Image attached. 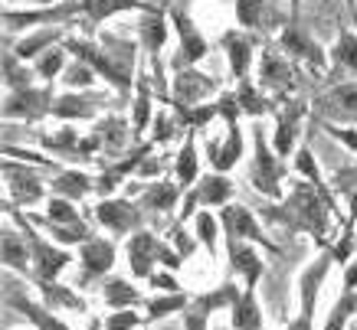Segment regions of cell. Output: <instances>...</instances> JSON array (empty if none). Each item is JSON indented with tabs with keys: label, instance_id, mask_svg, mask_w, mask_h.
<instances>
[{
	"label": "cell",
	"instance_id": "obj_1",
	"mask_svg": "<svg viewBox=\"0 0 357 330\" xmlns=\"http://www.w3.org/2000/svg\"><path fill=\"white\" fill-rule=\"evenodd\" d=\"M321 196L325 193H314L312 187H298V190L292 193V200L282 206L275 216H289V219H295L298 226H305V229H312L314 235L325 233V203H321Z\"/></svg>",
	"mask_w": 357,
	"mask_h": 330
},
{
	"label": "cell",
	"instance_id": "obj_2",
	"mask_svg": "<svg viewBox=\"0 0 357 330\" xmlns=\"http://www.w3.org/2000/svg\"><path fill=\"white\" fill-rule=\"evenodd\" d=\"M154 258H164V262L177 265V258H174L167 249H161V245L154 242L148 233L135 235V242H131V268H135V275H148V272H151V262H154Z\"/></svg>",
	"mask_w": 357,
	"mask_h": 330
},
{
	"label": "cell",
	"instance_id": "obj_3",
	"mask_svg": "<svg viewBox=\"0 0 357 330\" xmlns=\"http://www.w3.org/2000/svg\"><path fill=\"white\" fill-rule=\"evenodd\" d=\"M252 183H256L262 193H269V196L279 193V171H275L269 150H266L262 131H256V171H252Z\"/></svg>",
	"mask_w": 357,
	"mask_h": 330
},
{
	"label": "cell",
	"instance_id": "obj_4",
	"mask_svg": "<svg viewBox=\"0 0 357 330\" xmlns=\"http://www.w3.org/2000/svg\"><path fill=\"white\" fill-rule=\"evenodd\" d=\"M321 108L331 118H354L357 121V86H337L331 95L321 98Z\"/></svg>",
	"mask_w": 357,
	"mask_h": 330
},
{
	"label": "cell",
	"instance_id": "obj_5",
	"mask_svg": "<svg viewBox=\"0 0 357 330\" xmlns=\"http://www.w3.org/2000/svg\"><path fill=\"white\" fill-rule=\"evenodd\" d=\"M3 177H7V183H10V193L20 203H30V200H36V196H40V183H36V177H33L26 167H20V164H7Z\"/></svg>",
	"mask_w": 357,
	"mask_h": 330
},
{
	"label": "cell",
	"instance_id": "obj_6",
	"mask_svg": "<svg viewBox=\"0 0 357 330\" xmlns=\"http://www.w3.org/2000/svg\"><path fill=\"white\" fill-rule=\"evenodd\" d=\"M223 226L229 229L233 239H256V242H262L259 226H256V219H252L249 210H243V206H229L227 213H223Z\"/></svg>",
	"mask_w": 357,
	"mask_h": 330
},
{
	"label": "cell",
	"instance_id": "obj_7",
	"mask_svg": "<svg viewBox=\"0 0 357 330\" xmlns=\"http://www.w3.org/2000/svg\"><path fill=\"white\" fill-rule=\"evenodd\" d=\"M233 294H236L233 288H223V291H217V294H206V298L194 301V311H190V317H187V330H204L206 317H210V311H213V308H223V304H227Z\"/></svg>",
	"mask_w": 357,
	"mask_h": 330
},
{
	"label": "cell",
	"instance_id": "obj_8",
	"mask_svg": "<svg viewBox=\"0 0 357 330\" xmlns=\"http://www.w3.org/2000/svg\"><path fill=\"white\" fill-rule=\"evenodd\" d=\"M82 262H86V275L96 278L102 275V272H109V265L115 262V252H112L109 242H89L86 249H82Z\"/></svg>",
	"mask_w": 357,
	"mask_h": 330
},
{
	"label": "cell",
	"instance_id": "obj_9",
	"mask_svg": "<svg viewBox=\"0 0 357 330\" xmlns=\"http://www.w3.org/2000/svg\"><path fill=\"white\" fill-rule=\"evenodd\" d=\"M76 7L86 10L92 20H105V17H112L119 10H138L141 3L138 0H79ZM141 10H148V7H141Z\"/></svg>",
	"mask_w": 357,
	"mask_h": 330
},
{
	"label": "cell",
	"instance_id": "obj_10",
	"mask_svg": "<svg viewBox=\"0 0 357 330\" xmlns=\"http://www.w3.org/2000/svg\"><path fill=\"white\" fill-rule=\"evenodd\" d=\"M302 111H305V108L298 105V102H292V105H289L285 111H282L279 134H275V148H279V154H289V150H292L295 128H298V121H302Z\"/></svg>",
	"mask_w": 357,
	"mask_h": 330
},
{
	"label": "cell",
	"instance_id": "obj_11",
	"mask_svg": "<svg viewBox=\"0 0 357 330\" xmlns=\"http://www.w3.org/2000/svg\"><path fill=\"white\" fill-rule=\"evenodd\" d=\"M98 216H102V223L112 226L115 233H125L135 226V210H131L128 203H102L98 206Z\"/></svg>",
	"mask_w": 357,
	"mask_h": 330
},
{
	"label": "cell",
	"instance_id": "obj_12",
	"mask_svg": "<svg viewBox=\"0 0 357 330\" xmlns=\"http://www.w3.org/2000/svg\"><path fill=\"white\" fill-rule=\"evenodd\" d=\"M33 256H36V262H40V265H36V272H40L43 278H53L56 272L69 262V256H66V252H56V249H50V245H43V242H33Z\"/></svg>",
	"mask_w": 357,
	"mask_h": 330
},
{
	"label": "cell",
	"instance_id": "obj_13",
	"mask_svg": "<svg viewBox=\"0 0 357 330\" xmlns=\"http://www.w3.org/2000/svg\"><path fill=\"white\" fill-rule=\"evenodd\" d=\"M229 256H233V265H236V272H243V275L249 278V285H256V278H259L262 265L256 262V256H252V249L233 239V245H229Z\"/></svg>",
	"mask_w": 357,
	"mask_h": 330
},
{
	"label": "cell",
	"instance_id": "obj_14",
	"mask_svg": "<svg viewBox=\"0 0 357 330\" xmlns=\"http://www.w3.org/2000/svg\"><path fill=\"white\" fill-rule=\"evenodd\" d=\"M233 324H236L239 330H259V308H256L252 294H239V298H236Z\"/></svg>",
	"mask_w": 357,
	"mask_h": 330
},
{
	"label": "cell",
	"instance_id": "obj_15",
	"mask_svg": "<svg viewBox=\"0 0 357 330\" xmlns=\"http://www.w3.org/2000/svg\"><path fill=\"white\" fill-rule=\"evenodd\" d=\"M174 23H177V30H181V40H184V53L190 56V59H200V56L206 53L204 40H200V33L190 26V20H187L184 13H174Z\"/></svg>",
	"mask_w": 357,
	"mask_h": 330
},
{
	"label": "cell",
	"instance_id": "obj_16",
	"mask_svg": "<svg viewBox=\"0 0 357 330\" xmlns=\"http://www.w3.org/2000/svg\"><path fill=\"white\" fill-rule=\"evenodd\" d=\"M206 79H200V75H194V72H184L177 82H174V88H177V98L181 102H200V98L206 95Z\"/></svg>",
	"mask_w": 357,
	"mask_h": 330
},
{
	"label": "cell",
	"instance_id": "obj_17",
	"mask_svg": "<svg viewBox=\"0 0 357 330\" xmlns=\"http://www.w3.org/2000/svg\"><path fill=\"white\" fill-rule=\"evenodd\" d=\"M285 46H289L292 53H298L302 59H308L312 65H321V63H325V56H321V49H318L314 43H308V40L302 36V33L285 30Z\"/></svg>",
	"mask_w": 357,
	"mask_h": 330
},
{
	"label": "cell",
	"instance_id": "obj_18",
	"mask_svg": "<svg viewBox=\"0 0 357 330\" xmlns=\"http://www.w3.org/2000/svg\"><path fill=\"white\" fill-rule=\"evenodd\" d=\"M325 268H328V258L314 262V268L308 275L302 278V294H305V320L312 317V304H314V291H318V281L325 278Z\"/></svg>",
	"mask_w": 357,
	"mask_h": 330
},
{
	"label": "cell",
	"instance_id": "obj_19",
	"mask_svg": "<svg viewBox=\"0 0 357 330\" xmlns=\"http://www.w3.org/2000/svg\"><path fill=\"white\" fill-rule=\"evenodd\" d=\"M262 79L266 82H272V86H289V79H292V69L282 63L279 56H272V53H266V59H262Z\"/></svg>",
	"mask_w": 357,
	"mask_h": 330
},
{
	"label": "cell",
	"instance_id": "obj_20",
	"mask_svg": "<svg viewBox=\"0 0 357 330\" xmlns=\"http://www.w3.org/2000/svg\"><path fill=\"white\" fill-rule=\"evenodd\" d=\"M141 36H144V43L151 46V49H161V43H164V20H161V13L148 10L144 17H141Z\"/></svg>",
	"mask_w": 357,
	"mask_h": 330
},
{
	"label": "cell",
	"instance_id": "obj_21",
	"mask_svg": "<svg viewBox=\"0 0 357 330\" xmlns=\"http://www.w3.org/2000/svg\"><path fill=\"white\" fill-rule=\"evenodd\" d=\"M229 196V183L220 180V177H210V180H204V187H200V193H194L190 196V206H194V200H204V203H223Z\"/></svg>",
	"mask_w": 357,
	"mask_h": 330
},
{
	"label": "cell",
	"instance_id": "obj_22",
	"mask_svg": "<svg viewBox=\"0 0 357 330\" xmlns=\"http://www.w3.org/2000/svg\"><path fill=\"white\" fill-rule=\"evenodd\" d=\"M36 105H40V95H36L33 88H20V92L3 105V111H7V115H33Z\"/></svg>",
	"mask_w": 357,
	"mask_h": 330
},
{
	"label": "cell",
	"instance_id": "obj_23",
	"mask_svg": "<svg viewBox=\"0 0 357 330\" xmlns=\"http://www.w3.org/2000/svg\"><path fill=\"white\" fill-rule=\"evenodd\" d=\"M105 301H109L112 308H125V304H135L138 294H135L125 281H109V285H105Z\"/></svg>",
	"mask_w": 357,
	"mask_h": 330
},
{
	"label": "cell",
	"instance_id": "obj_24",
	"mask_svg": "<svg viewBox=\"0 0 357 330\" xmlns=\"http://www.w3.org/2000/svg\"><path fill=\"white\" fill-rule=\"evenodd\" d=\"M56 190L66 193V196H82V193H89V180L82 173H63L56 180Z\"/></svg>",
	"mask_w": 357,
	"mask_h": 330
},
{
	"label": "cell",
	"instance_id": "obj_25",
	"mask_svg": "<svg viewBox=\"0 0 357 330\" xmlns=\"http://www.w3.org/2000/svg\"><path fill=\"white\" fill-rule=\"evenodd\" d=\"M227 46H229V59H233V72L243 75V72H246V59H249V46H246V40L227 36Z\"/></svg>",
	"mask_w": 357,
	"mask_h": 330
},
{
	"label": "cell",
	"instance_id": "obj_26",
	"mask_svg": "<svg viewBox=\"0 0 357 330\" xmlns=\"http://www.w3.org/2000/svg\"><path fill=\"white\" fill-rule=\"evenodd\" d=\"M177 173H181V183H190L197 177V150H194V144H184L181 160H177Z\"/></svg>",
	"mask_w": 357,
	"mask_h": 330
},
{
	"label": "cell",
	"instance_id": "obj_27",
	"mask_svg": "<svg viewBox=\"0 0 357 330\" xmlns=\"http://www.w3.org/2000/svg\"><path fill=\"white\" fill-rule=\"evenodd\" d=\"M239 157V131L233 128L229 131V141H227V150L220 154V150H213V160H217L220 171H227V167H233V160Z\"/></svg>",
	"mask_w": 357,
	"mask_h": 330
},
{
	"label": "cell",
	"instance_id": "obj_28",
	"mask_svg": "<svg viewBox=\"0 0 357 330\" xmlns=\"http://www.w3.org/2000/svg\"><path fill=\"white\" fill-rule=\"evenodd\" d=\"M236 17L246 26H256L262 20V3L259 0H236Z\"/></svg>",
	"mask_w": 357,
	"mask_h": 330
},
{
	"label": "cell",
	"instance_id": "obj_29",
	"mask_svg": "<svg viewBox=\"0 0 357 330\" xmlns=\"http://www.w3.org/2000/svg\"><path fill=\"white\" fill-rule=\"evenodd\" d=\"M337 59L351 69H357V36L354 33H344L341 36V43H337Z\"/></svg>",
	"mask_w": 357,
	"mask_h": 330
},
{
	"label": "cell",
	"instance_id": "obj_30",
	"mask_svg": "<svg viewBox=\"0 0 357 330\" xmlns=\"http://www.w3.org/2000/svg\"><path fill=\"white\" fill-rule=\"evenodd\" d=\"M239 102H243V108H246L249 115H259V111H266V102H262L256 92L249 86H239Z\"/></svg>",
	"mask_w": 357,
	"mask_h": 330
},
{
	"label": "cell",
	"instance_id": "obj_31",
	"mask_svg": "<svg viewBox=\"0 0 357 330\" xmlns=\"http://www.w3.org/2000/svg\"><path fill=\"white\" fill-rule=\"evenodd\" d=\"M174 200H177V190H174V187H154L151 196H148V203H151V206H158V210L174 206Z\"/></svg>",
	"mask_w": 357,
	"mask_h": 330
},
{
	"label": "cell",
	"instance_id": "obj_32",
	"mask_svg": "<svg viewBox=\"0 0 357 330\" xmlns=\"http://www.w3.org/2000/svg\"><path fill=\"white\" fill-rule=\"evenodd\" d=\"M351 311H357V298H354V294L341 301V308L331 314V327H328V330H341V327H344V320H347V314H351Z\"/></svg>",
	"mask_w": 357,
	"mask_h": 330
},
{
	"label": "cell",
	"instance_id": "obj_33",
	"mask_svg": "<svg viewBox=\"0 0 357 330\" xmlns=\"http://www.w3.org/2000/svg\"><path fill=\"white\" fill-rule=\"evenodd\" d=\"M197 233H200V239L206 245L217 242V223H213V216H197Z\"/></svg>",
	"mask_w": 357,
	"mask_h": 330
},
{
	"label": "cell",
	"instance_id": "obj_34",
	"mask_svg": "<svg viewBox=\"0 0 357 330\" xmlns=\"http://www.w3.org/2000/svg\"><path fill=\"white\" fill-rule=\"evenodd\" d=\"M50 216L53 219H59V223H76V213H73V206L63 200H53L50 203Z\"/></svg>",
	"mask_w": 357,
	"mask_h": 330
},
{
	"label": "cell",
	"instance_id": "obj_35",
	"mask_svg": "<svg viewBox=\"0 0 357 330\" xmlns=\"http://www.w3.org/2000/svg\"><path fill=\"white\" fill-rule=\"evenodd\" d=\"M3 258H7L10 265H23V249L17 239H10V235H3Z\"/></svg>",
	"mask_w": 357,
	"mask_h": 330
},
{
	"label": "cell",
	"instance_id": "obj_36",
	"mask_svg": "<svg viewBox=\"0 0 357 330\" xmlns=\"http://www.w3.org/2000/svg\"><path fill=\"white\" fill-rule=\"evenodd\" d=\"M56 111H59V115H66V118H76V115H82V111H86V102H82V98H63V102L56 105Z\"/></svg>",
	"mask_w": 357,
	"mask_h": 330
},
{
	"label": "cell",
	"instance_id": "obj_37",
	"mask_svg": "<svg viewBox=\"0 0 357 330\" xmlns=\"http://www.w3.org/2000/svg\"><path fill=\"white\" fill-rule=\"evenodd\" d=\"M298 167H302L305 177H312V180L321 187V180H318V171H314V160H312V154H308V150H298Z\"/></svg>",
	"mask_w": 357,
	"mask_h": 330
},
{
	"label": "cell",
	"instance_id": "obj_38",
	"mask_svg": "<svg viewBox=\"0 0 357 330\" xmlns=\"http://www.w3.org/2000/svg\"><path fill=\"white\" fill-rule=\"evenodd\" d=\"M184 304V298H167V301H154L151 304V317H161V314H167V311H177Z\"/></svg>",
	"mask_w": 357,
	"mask_h": 330
},
{
	"label": "cell",
	"instance_id": "obj_39",
	"mask_svg": "<svg viewBox=\"0 0 357 330\" xmlns=\"http://www.w3.org/2000/svg\"><path fill=\"white\" fill-rule=\"evenodd\" d=\"M59 65H63V53L56 49V53H50V56L43 59V65H40V72H43V75H56V72H59Z\"/></svg>",
	"mask_w": 357,
	"mask_h": 330
},
{
	"label": "cell",
	"instance_id": "obj_40",
	"mask_svg": "<svg viewBox=\"0 0 357 330\" xmlns=\"http://www.w3.org/2000/svg\"><path fill=\"white\" fill-rule=\"evenodd\" d=\"M135 324H138L135 314H115V317L109 320V330H131Z\"/></svg>",
	"mask_w": 357,
	"mask_h": 330
},
{
	"label": "cell",
	"instance_id": "obj_41",
	"mask_svg": "<svg viewBox=\"0 0 357 330\" xmlns=\"http://www.w3.org/2000/svg\"><path fill=\"white\" fill-rule=\"evenodd\" d=\"M50 40H53V36H50V33H43L40 40H30V43H23V46H20V56H33L36 49H43V46L50 43Z\"/></svg>",
	"mask_w": 357,
	"mask_h": 330
},
{
	"label": "cell",
	"instance_id": "obj_42",
	"mask_svg": "<svg viewBox=\"0 0 357 330\" xmlns=\"http://www.w3.org/2000/svg\"><path fill=\"white\" fill-rule=\"evenodd\" d=\"M26 311L33 314V320H40V327H43V330H66L63 324H56L53 317H46V314H40V311H33V308H26Z\"/></svg>",
	"mask_w": 357,
	"mask_h": 330
},
{
	"label": "cell",
	"instance_id": "obj_43",
	"mask_svg": "<svg viewBox=\"0 0 357 330\" xmlns=\"http://www.w3.org/2000/svg\"><path fill=\"white\" fill-rule=\"evenodd\" d=\"M135 111H138V115H135V121H138V128H144V125H148V98H141Z\"/></svg>",
	"mask_w": 357,
	"mask_h": 330
},
{
	"label": "cell",
	"instance_id": "obj_44",
	"mask_svg": "<svg viewBox=\"0 0 357 330\" xmlns=\"http://www.w3.org/2000/svg\"><path fill=\"white\" fill-rule=\"evenodd\" d=\"M347 249H351V233H347L344 239H341V245H337V252H335L337 262H344V258H347Z\"/></svg>",
	"mask_w": 357,
	"mask_h": 330
},
{
	"label": "cell",
	"instance_id": "obj_45",
	"mask_svg": "<svg viewBox=\"0 0 357 330\" xmlns=\"http://www.w3.org/2000/svg\"><path fill=\"white\" fill-rule=\"evenodd\" d=\"M335 134H337L341 141H344L347 148H354V150H357V131H335Z\"/></svg>",
	"mask_w": 357,
	"mask_h": 330
},
{
	"label": "cell",
	"instance_id": "obj_46",
	"mask_svg": "<svg viewBox=\"0 0 357 330\" xmlns=\"http://www.w3.org/2000/svg\"><path fill=\"white\" fill-rule=\"evenodd\" d=\"M223 118H227V121H236V105H233V98H223Z\"/></svg>",
	"mask_w": 357,
	"mask_h": 330
},
{
	"label": "cell",
	"instance_id": "obj_47",
	"mask_svg": "<svg viewBox=\"0 0 357 330\" xmlns=\"http://www.w3.org/2000/svg\"><path fill=\"white\" fill-rule=\"evenodd\" d=\"M154 285H158V288H174V281H171V278H154Z\"/></svg>",
	"mask_w": 357,
	"mask_h": 330
},
{
	"label": "cell",
	"instance_id": "obj_48",
	"mask_svg": "<svg viewBox=\"0 0 357 330\" xmlns=\"http://www.w3.org/2000/svg\"><path fill=\"white\" fill-rule=\"evenodd\" d=\"M354 281H357V265L347 268V285H354Z\"/></svg>",
	"mask_w": 357,
	"mask_h": 330
},
{
	"label": "cell",
	"instance_id": "obj_49",
	"mask_svg": "<svg viewBox=\"0 0 357 330\" xmlns=\"http://www.w3.org/2000/svg\"><path fill=\"white\" fill-rule=\"evenodd\" d=\"M351 216L357 219V190H354V203H351Z\"/></svg>",
	"mask_w": 357,
	"mask_h": 330
}]
</instances>
